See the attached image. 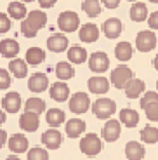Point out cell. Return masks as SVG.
Listing matches in <instances>:
<instances>
[{"mask_svg":"<svg viewBox=\"0 0 158 160\" xmlns=\"http://www.w3.org/2000/svg\"><path fill=\"white\" fill-rule=\"evenodd\" d=\"M45 24H47V14L44 11H32L21 21V33L26 38H33L37 37L38 30H42Z\"/></svg>","mask_w":158,"mask_h":160,"instance_id":"cell-1","label":"cell"},{"mask_svg":"<svg viewBox=\"0 0 158 160\" xmlns=\"http://www.w3.org/2000/svg\"><path fill=\"white\" fill-rule=\"evenodd\" d=\"M92 112L97 118L101 120H108L115 112H116V103L110 98H99V99L94 101L92 104Z\"/></svg>","mask_w":158,"mask_h":160,"instance_id":"cell-2","label":"cell"},{"mask_svg":"<svg viewBox=\"0 0 158 160\" xmlns=\"http://www.w3.org/2000/svg\"><path fill=\"white\" fill-rule=\"evenodd\" d=\"M80 150H82V153H85L87 157H96V155L101 153V150H103V141L99 139L94 132H89V134H85V136L80 139Z\"/></svg>","mask_w":158,"mask_h":160,"instance_id":"cell-3","label":"cell"},{"mask_svg":"<svg viewBox=\"0 0 158 160\" xmlns=\"http://www.w3.org/2000/svg\"><path fill=\"white\" fill-rule=\"evenodd\" d=\"M57 26L64 33H73L80 28V18L75 11H64L57 18Z\"/></svg>","mask_w":158,"mask_h":160,"instance_id":"cell-4","label":"cell"},{"mask_svg":"<svg viewBox=\"0 0 158 160\" xmlns=\"http://www.w3.org/2000/svg\"><path fill=\"white\" fill-rule=\"evenodd\" d=\"M132 78H134V77H132V70L129 68L127 64H120V66H116V68L111 72L110 82L116 89H125L127 84H129Z\"/></svg>","mask_w":158,"mask_h":160,"instance_id":"cell-5","label":"cell"},{"mask_svg":"<svg viewBox=\"0 0 158 160\" xmlns=\"http://www.w3.org/2000/svg\"><path fill=\"white\" fill-rule=\"evenodd\" d=\"M70 112L75 113V115H82L91 108V98H89L87 92H75L73 96L70 98Z\"/></svg>","mask_w":158,"mask_h":160,"instance_id":"cell-6","label":"cell"},{"mask_svg":"<svg viewBox=\"0 0 158 160\" xmlns=\"http://www.w3.org/2000/svg\"><path fill=\"white\" fill-rule=\"evenodd\" d=\"M156 47V35L151 30H142L136 37V49L139 52H150Z\"/></svg>","mask_w":158,"mask_h":160,"instance_id":"cell-7","label":"cell"},{"mask_svg":"<svg viewBox=\"0 0 158 160\" xmlns=\"http://www.w3.org/2000/svg\"><path fill=\"white\" fill-rule=\"evenodd\" d=\"M89 68L94 73H104L110 68V58H108V54L103 51L92 52L91 56H89Z\"/></svg>","mask_w":158,"mask_h":160,"instance_id":"cell-8","label":"cell"},{"mask_svg":"<svg viewBox=\"0 0 158 160\" xmlns=\"http://www.w3.org/2000/svg\"><path fill=\"white\" fill-rule=\"evenodd\" d=\"M120 132H122V125H120V120H108L106 124L103 125V131H101V136L104 141L108 143H113L120 138Z\"/></svg>","mask_w":158,"mask_h":160,"instance_id":"cell-9","label":"cell"},{"mask_svg":"<svg viewBox=\"0 0 158 160\" xmlns=\"http://www.w3.org/2000/svg\"><path fill=\"white\" fill-rule=\"evenodd\" d=\"M21 96H19V92L16 91H11L7 92L4 98H2V108H4V112L7 113H17L21 110Z\"/></svg>","mask_w":158,"mask_h":160,"instance_id":"cell-10","label":"cell"},{"mask_svg":"<svg viewBox=\"0 0 158 160\" xmlns=\"http://www.w3.org/2000/svg\"><path fill=\"white\" fill-rule=\"evenodd\" d=\"M42 143H44V146L47 150H57L61 146V143H63V134L57 129L51 127L49 131H45L42 134Z\"/></svg>","mask_w":158,"mask_h":160,"instance_id":"cell-11","label":"cell"},{"mask_svg":"<svg viewBox=\"0 0 158 160\" xmlns=\"http://www.w3.org/2000/svg\"><path fill=\"white\" fill-rule=\"evenodd\" d=\"M40 125V115L35 112H24L19 117V127L26 132H35Z\"/></svg>","mask_w":158,"mask_h":160,"instance_id":"cell-12","label":"cell"},{"mask_svg":"<svg viewBox=\"0 0 158 160\" xmlns=\"http://www.w3.org/2000/svg\"><path fill=\"white\" fill-rule=\"evenodd\" d=\"M123 32V24L118 18H110L103 23V33L106 35V38H118L120 33Z\"/></svg>","mask_w":158,"mask_h":160,"instance_id":"cell-13","label":"cell"},{"mask_svg":"<svg viewBox=\"0 0 158 160\" xmlns=\"http://www.w3.org/2000/svg\"><path fill=\"white\" fill-rule=\"evenodd\" d=\"M47 47L52 52H64L66 49H70V40L63 33H54L47 38Z\"/></svg>","mask_w":158,"mask_h":160,"instance_id":"cell-14","label":"cell"},{"mask_svg":"<svg viewBox=\"0 0 158 160\" xmlns=\"http://www.w3.org/2000/svg\"><path fill=\"white\" fill-rule=\"evenodd\" d=\"M78 38L83 44H92L99 38V28L94 23H85L78 28Z\"/></svg>","mask_w":158,"mask_h":160,"instance_id":"cell-15","label":"cell"},{"mask_svg":"<svg viewBox=\"0 0 158 160\" xmlns=\"http://www.w3.org/2000/svg\"><path fill=\"white\" fill-rule=\"evenodd\" d=\"M49 94H51V98L54 101L64 103L66 99H70V87H68V84H64L63 80H59V82L52 84V87L49 89Z\"/></svg>","mask_w":158,"mask_h":160,"instance_id":"cell-16","label":"cell"},{"mask_svg":"<svg viewBox=\"0 0 158 160\" xmlns=\"http://www.w3.org/2000/svg\"><path fill=\"white\" fill-rule=\"evenodd\" d=\"M28 89L32 92H44L49 89V78L45 73H33L28 80Z\"/></svg>","mask_w":158,"mask_h":160,"instance_id":"cell-17","label":"cell"},{"mask_svg":"<svg viewBox=\"0 0 158 160\" xmlns=\"http://www.w3.org/2000/svg\"><path fill=\"white\" fill-rule=\"evenodd\" d=\"M0 54L7 59H14L19 54V44L14 38H4L0 40Z\"/></svg>","mask_w":158,"mask_h":160,"instance_id":"cell-18","label":"cell"},{"mask_svg":"<svg viewBox=\"0 0 158 160\" xmlns=\"http://www.w3.org/2000/svg\"><path fill=\"white\" fill-rule=\"evenodd\" d=\"M110 84H111V82H108L106 77H101V75L91 77L89 82H87L89 91H91L92 94H106L108 89H110Z\"/></svg>","mask_w":158,"mask_h":160,"instance_id":"cell-19","label":"cell"},{"mask_svg":"<svg viewBox=\"0 0 158 160\" xmlns=\"http://www.w3.org/2000/svg\"><path fill=\"white\" fill-rule=\"evenodd\" d=\"M7 144L12 153H24L28 150V146H30L28 138L24 134H12L11 139L7 141Z\"/></svg>","mask_w":158,"mask_h":160,"instance_id":"cell-20","label":"cell"},{"mask_svg":"<svg viewBox=\"0 0 158 160\" xmlns=\"http://www.w3.org/2000/svg\"><path fill=\"white\" fill-rule=\"evenodd\" d=\"M85 127H87V124L80 118H70L64 125L68 138H80V134L85 132Z\"/></svg>","mask_w":158,"mask_h":160,"instance_id":"cell-21","label":"cell"},{"mask_svg":"<svg viewBox=\"0 0 158 160\" xmlns=\"http://www.w3.org/2000/svg\"><path fill=\"white\" fill-rule=\"evenodd\" d=\"M144 89H146V85H144V82L141 78H132L123 91H125V96L129 99H136V98L144 94Z\"/></svg>","mask_w":158,"mask_h":160,"instance_id":"cell-22","label":"cell"},{"mask_svg":"<svg viewBox=\"0 0 158 160\" xmlns=\"http://www.w3.org/2000/svg\"><path fill=\"white\" fill-rule=\"evenodd\" d=\"M87 59H89V54H87V51H85V47H80V45L77 44V45H71V47L68 49V61H70V63L82 64Z\"/></svg>","mask_w":158,"mask_h":160,"instance_id":"cell-23","label":"cell"},{"mask_svg":"<svg viewBox=\"0 0 158 160\" xmlns=\"http://www.w3.org/2000/svg\"><path fill=\"white\" fill-rule=\"evenodd\" d=\"M144 146L137 141H129L125 144V157L129 160H142L144 158Z\"/></svg>","mask_w":158,"mask_h":160,"instance_id":"cell-24","label":"cell"},{"mask_svg":"<svg viewBox=\"0 0 158 160\" xmlns=\"http://www.w3.org/2000/svg\"><path fill=\"white\" fill-rule=\"evenodd\" d=\"M9 70L16 78H24L28 75V63L24 59H19V58H14V59L9 61Z\"/></svg>","mask_w":158,"mask_h":160,"instance_id":"cell-25","label":"cell"},{"mask_svg":"<svg viewBox=\"0 0 158 160\" xmlns=\"http://www.w3.org/2000/svg\"><path fill=\"white\" fill-rule=\"evenodd\" d=\"M56 77L59 80H70L75 77V68L70 61H59L56 64Z\"/></svg>","mask_w":158,"mask_h":160,"instance_id":"cell-26","label":"cell"},{"mask_svg":"<svg viewBox=\"0 0 158 160\" xmlns=\"http://www.w3.org/2000/svg\"><path fill=\"white\" fill-rule=\"evenodd\" d=\"M120 122L129 129L136 127V125L139 124V113L132 108H123L122 112H120Z\"/></svg>","mask_w":158,"mask_h":160,"instance_id":"cell-27","label":"cell"},{"mask_svg":"<svg viewBox=\"0 0 158 160\" xmlns=\"http://www.w3.org/2000/svg\"><path fill=\"white\" fill-rule=\"evenodd\" d=\"M45 120H47V124L52 125V127H57V125H63L64 120H66V115H64L63 110L59 108H51L45 112Z\"/></svg>","mask_w":158,"mask_h":160,"instance_id":"cell-28","label":"cell"},{"mask_svg":"<svg viewBox=\"0 0 158 160\" xmlns=\"http://www.w3.org/2000/svg\"><path fill=\"white\" fill-rule=\"evenodd\" d=\"M24 61H26L28 64H32V66H37V64L44 63V61H45V52H44V49H40V47H30V49L26 51Z\"/></svg>","mask_w":158,"mask_h":160,"instance_id":"cell-29","label":"cell"},{"mask_svg":"<svg viewBox=\"0 0 158 160\" xmlns=\"http://www.w3.org/2000/svg\"><path fill=\"white\" fill-rule=\"evenodd\" d=\"M129 16H131V19L134 21V23L146 21L148 19V7H146V4L136 2V4L131 7V11H129Z\"/></svg>","mask_w":158,"mask_h":160,"instance_id":"cell-30","label":"cell"},{"mask_svg":"<svg viewBox=\"0 0 158 160\" xmlns=\"http://www.w3.org/2000/svg\"><path fill=\"white\" fill-rule=\"evenodd\" d=\"M132 52H134V47H132L129 42H118L116 47H115V56L118 61H129L132 58Z\"/></svg>","mask_w":158,"mask_h":160,"instance_id":"cell-31","label":"cell"},{"mask_svg":"<svg viewBox=\"0 0 158 160\" xmlns=\"http://www.w3.org/2000/svg\"><path fill=\"white\" fill-rule=\"evenodd\" d=\"M7 12L12 19H24L28 16V11H26V5L23 2H11L7 5Z\"/></svg>","mask_w":158,"mask_h":160,"instance_id":"cell-32","label":"cell"},{"mask_svg":"<svg viewBox=\"0 0 158 160\" xmlns=\"http://www.w3.org/2000/svg\"><path fill=\"white\" fill-rule=\"evenodd\" d=\"M82 11L87 14L89 18H96L103 11V4L99 0H83L82 2Z\"/></svg>","mask_w":158,"mask_h":160,"instance_id":"cell-33","label":"cell"},{"mask_svg":"<svg viewBox=\"0 0 158 160\" xmlns=\"http://www.w3.org/2000/svg\"><path fill=\"white\" fill-rule=\"evenodd\" d=\"M24 110L26 112H35V113H44L45 112V101L40 98H28L24 103Z\"/></svg>","mask_w":158,"mask_h":160,"instance_id":"cell-34","label":"cell"},{"mask_svg":"<svg viewBox=\"0 0 158 160\" xmlns=\"http://www.w3.org/2000/svg\"><path fill=\"white\" fill-rule=\"evenodd\" d=\"M141 139H142V143H148V144L158 143V129L153 127V125H146L141 131Z\"/></svg>","mask_w":158,"mask_h":160,"instance_id":"cell-35","label":"cell"},{"mask_svg":"<svg viewBox=\"0 0 158 160\" xmlns=\"http://www.w3.org/2000/svg\"><path fill=\"white\" fill-rule=\"evenodd\" d=\"M28 160H49V153L47 150L35 146V148H32L28 152Z\"/></svg>","mask_w":158,"mask_h":160,"instance_id":"cell-36","label":"cell"},{"mask_svg":"<svg viewBox=\"0 0 158 160\" xmlns=\"http://www.w3.org/2000/svg\"><path fill=\"white\" fill-rule=\"evenodd\" d=\"M153 103H158V92H155V91L144 92L142 98H141V108L144 110L146 106H150V104H153Z\"/></svg>","mask_w":158,"mask_h":160,"instance_id":"cell-37","label":"cell"},{"mask_svg":"<svg viewBox=\"0 0 158 160\" xmlns=\"http://www.w3.org/2000/svg\"><path fill=\"white\" fill-rule=\"evenodd\" d=\"M11 73L7 72V70L0 68V91H5V89L11 87Z\"/></svg>","mask_w":158,"mask_h":160,"instance_id":"cell-38","label":"cell"},{"mask_svg":"<svg viewBox=\"0 0 158 160\" xmlns=\"http://www.w3.org/2000/svg\"><path fill=\"white\" fill-rule=\"evenodd\" d=\"M12 28L11 16H7L5 12H0V33H7Z\"/></svg>","mask_w":158,"mask_h":160,"instance_id":"cell-39","label":"cell"},{"mask_svg":"<svg viewBox=\"0 0 158 160\" xmlns=\"http://www.w3.org/2000/svg\"><path fill=\"white\" fill-rule=\"evenodd\" d=\"M144 110H146L148 120H151V122H158V103L150 104V106H146Z\"/></svg>","mask_w":158,"mask_h":160,"instance_id":"cell-40","label":"cell"},{"mask_svg":"<svg viewBox=\"0 0 158 160\" xmlns=\"http://www.w3.org/2000/svg\"><path fill=\"white\" fill-rule=\"evenodd\" d=\"M148 24H150V28L151 30H158V11L151 12L150 16H148Z\"/></svg>","mask_w":158,"mask_h":160,"instance_id":"cell-41","label":"cell"},{"mask_svg":"<svg viewBox=\"0 0 158 160\" xmlns=\"http://www.w3.org/2000/svg\"><path fill=\"white\" fill-rule=\"evenodd\" d=\"M101 4H103L106 9H116L118 4H120V0H101Z\"/></svg>","mask_w":158,"mask_h":160,"instance_id":"cell-42","label":"cell"},{"mask_svg":"<svg viewBox=\"0 0 158 160\" xmlns=\"http://www.w3.org/2000/svg\"><path fill=\"white\" fill-rule=\"evenodd\" d=\"M56 2H57V0H38V4H40V7H42V9H51V7H54Z\"/></svg>","mask_w":158,"mask_h":160,"instance_id":"cell-43","label":"cell"},{"mask_svg":"<svg viewBox=\"0 0 158 160\" xmlns=\"http://www.w3.org/2000/svg\"><path fill=\"white\" fill-rule=\"evenodd\" d=\"M5 143H7V132L4 129H0V148H4Z\"/></svg>","mask_w":158,"mask_h":160,"instance_id":"cell-44","label":"cell"},{"mask_svg":"<svg viewBox=\"0 0 158 160\" xmlns=\"http://www.w3.org/2000/svg\"><path fill=\"white\" fill-rule=\"evenodd\" d=\"M5 118H7V117H5V112L4 110H0V125H4Z\"/></svg>","mask_w":158,"mask_h":160,"instance_id":"cell-45","label":"cell"},{"mask_svg":"<svg viewBox=\"0 0 158 160\" xmlns=\"http://www.w3.org/2000/svg\"><path fill=\"white\" fill-rule=\"evenodd\" d=\"M153 66H155V70L158 72V54L155 56V59H153Z\"/></svg>","mask_w":158,"mask_h":160,"instance_id":"cell-46","label":"cell"},{"mask_svg":"<svg viewBox=\"0 0 158 160\" xmlns=\"http://www.w3.org/2000/svg\"><path fill=\"white\" fill-rule=\"evenodd\" d=\"M5 160H21V158H19L17 155H11V157H7Z\"/></svg>","mask_w":158,"mask_h":160,"instance_id":"cell-47","label":"cell"},{"mask_svg":"<svg viewBox=\"0 0 158 160\" xmlns=\"http://www.w3.org/2000/svg\"><path fill=\"white\" fill-rule=\"evenodd\" d=\"M19 2H23V4H30V2H33V0H19Z\"/></svg>","mask_w":158,"mask_h":160,"instance_id":"cell-48","label":"cell"},{"mask_svg":"<svg viewBox=\"0 0 158 160\" xmlns=\"http://www.w3.org/2000/svg\"><path fill=\"white\" fill-rule=\"evenodd\" d=\"M151 4H158V0H150Z\"/></svg>","mask_w":158,"mask_h":160,"instance_id":"cell-49","label":"cell"},{"mask_svg":"<svg viewBox=\"0 0 158 160\" xmlns=\"http://www.w3.org/2000/svg\"><path fill=\"white\" fill-rule=\"evenodd\" d=\"M127 2H134V4H136V2H137V0H127Z\"/></svg>","mask_w":158,"mask_h":160,"instance_id":"cell-50","label":"cell"},{"mask_svg":"<svg viewBox=\"0 0 158 160\" xmlns=\"http://www.w3.org/2000/svg\"><path fill=\"white\" fill-rule=\"evenodd\" d=\"M156 89H158V80H156Z\"/></svg>","mask_w":158,"mask_h":160,"instance_id":"cell-51","label":"cell"}]
</instances>
